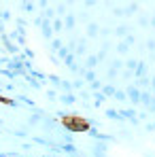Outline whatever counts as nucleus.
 <instances>
[{"mask_svg":"<svg viewBox=\"0 0 155 157\" xmlns=\"http://www.w3.org/2000/svg\"><path fill=\"white\" fill-rule=\"evenodd\" d=\"M117 70H113V68H108V72H106V77H108V81H113V78H117Z\"/></svg>","mask_w":155,"mask_h":157,"instance_id":"5701e85b","label":"nucleus"},{"mask_svg":"<svg viewBox=\"0 0 155 157\" xmlns=\"http://www.w3.org/2000/svg\"><path fill=\"white\" fill-rule=\"evenodd\" d=\"M62 24H64V28H68V30H72V28L77 26V17H75V15H66V17L62 19Z\"/></svg>","mask_w":155,"mask_h":157,"instance_id":"0eeeda50","label":"nucleus"},{"mask_svg":"<svg viewBox=\"0 0 155 157\" xmlns=\"http://www.w3.org/2000/svg\"><path fill=\"white\" fill-rule=\"evenodd\" d=\"M113 94H115V87L113 85H102V89H100V96L102 98H113Z\"/></svg>","mask_w":155,"mask_h":157,"instance_id":"1a4fd4ad","label":"nucleus"},{"mask_svg":"<svg viewBox=\"0 0 155 157\" xmlns=\"http://www.w3.org/2000/svg\"><path fill=\"white\" fill-rule=\"evenodd\" d=\"M115 36H117V38L128 36V28H126V26H117V28H115Z\"/></svg>","mask_w":155,"mask_h":157,"instance_id":"2eb2a0df","label":"nucleus"},{"mask_svg":"<svg viewBox=\"0 0 155 157\" xmlns=\"http://www.w3.org/2000/svg\"><path fill=\"white\" fill-rule=\"evenodd\" d=\"M134 77H136V78L149 77V72H147V64H145V62H138V66L134 68Z\"/></svg>","mask_w":155,"mask_h":157,"instance_id":"7ed1b4c3","label":"nucleus"},{"mask_svg":"<svg viewBox=\"0 0 155 157\" xmlns=\"http://www.w3.org/2000/svg\"><path fill=\"white\" fill-rule=\"evenodd\" d=\"M132 77H134V72H130V70H123V72H121V78H123V81H130Z\"/></svg>","mask_w":155,"mask_h":157,"instance_id":"a878e982","label":"nucleus"},{"mask_svg":"<svg viewBox=\"0 0 155 157\" xmlns=\"http://www.w3.org/2000/svg\"><path fill=\"white\" fill-rule=\"evenodd\" d=\"M62 128L66 132H89V128H91V123L87 121V119H81V117H77V115H68V117H64L62 119Z\"/></svg>","mask_w":155,"mask_h":157,"instance_id":"f257e3e1","label":"nucleus"},{"mask_svg":"<svg viewBox=\"0 0 155 157\" xmlns=\"http://www.w3.org/2000/svg\"><path fill=\"white\" fill-rule=\"evenodd\" d=\"M24 11H34V2H24Z\"/></svg>","mask_w":155,"mask_h":157,"instance_id":"7c9ffc66","label":"nucleus"},{"mask_svg":"<svg viewBox=\"0 0 155 157\" xmlns=\"http://www.w3.org/2000/svg\"><path fill=\"white\" fill-rule=\"evenodd\" d=\"M51 30H53V32H62V30H64V24H62V19H60V17L51 21Z\"/></svg>","mask_w":155,"mask_h":157,"instance_id":"ddd939ff","label":"nucleus"},{"mask_svg":"<svg viewBox=\"0 0 155 157\" xmlns=\"http://www.w3.org/2000/svg\"><path fill=\"white\" fill-rule=\"evenodd\" d=\"M123 43H126V45H134V43H136V38H134V36H132V34H128V36H126V40H123Z\"/></svg>","mask_w":155,"mask_h":157,"instance_id":"bb28decb","label":"nucleus"},{"mask_svg":"<svg viewBox=\"0 0 155 157\" xmlns=\"http://www.w3.org/2000/svg\"><path fill=\"white\" fill-rule=\"evenodd\" d=\"M62 87H64V91H72V83H68V81H62Z\"/></svg>","mask_w":155,"mask_h":157,"instance_id":"cd10ccee","label":"nucleus"},{"mask_svg":"<svg viewBox=\"0 0 155 157\" xmlns=\"http://www.w3.org/2000/svg\"><path fill=\"white\" fill-rule=\"evenodd\" d=\"M106 117H110V119H119V113H117V110H106Z\"/></svg>","mask_w":155,"mask_h":157,"instance_id":"c85d7f7f","label":"nucleus"},{"mask_svg":"<svg viewBox=\"0 0 155 157\" xmlns=\"http://www.w3.org/2000/svg\"><path fill=\"white\" fill-rule=\"evenodd\" d=\"M126 96H128V100H132V104H140V89H136L134 85H130L126 89Z\"/></svg>","mask_w":155,"mask_h":157,"instance_id":"f03ea898","label":"nucleus"},{"mask_svg":"<svg viewBox=\"0 0 155 157\" xmlns=\"http://www.w3.org/2000/svg\"><path fill=\"white\" fill-rule=\"evenodd\" d=\"M72 87H75V89H81V87H83V81H81V78H77V81L72 83Z\"/></svg>","mask_w":155,"mask_h":157,"instance_id":"72a5a7b5","label":"nucleus"},{"mask_svg":"<svg viewBox=\"0 0 155 157\" xmlns=\"http://www.w3.org/2000/svg\"><path fill=\"white\" fill-rule=\"evenodd\" d=\"M151 100H153V96H151L149 91H140V102H142L145 106H149V104H151Z\"/></svg>","mask_w":155,"mask_h":157,"instance_id":"9b49d317","label":"nucleus"},{"mask_svg":"<svg viewBox=\"0 0 155 157\" xmlns=\"http://www.w3.org/2000/svg\"><path fill=\"white\" fill-rule=\"evenodd\" d=\"M113 13H115V17H121V15H126V9H119V6H117Z\"/></svg>","mask_w":155,"mask_h":157,"instance_id":"2f4dec72","label":"nucleus"},{"mask_svg":"<svg viewBox=\"0 0 155 157\" xmlns=\"http://www.w3.org/2000/svg\"><path fill=\"white\" fill-rule=\"evenodd\" d=\"M62 47H64V45H62V40H60V38H55V40H51V49H53V51H60Z\"/></svg>","mask_w":155,"mask_h":157,"instance_id":"a211bd4d","label":"nucleus"},{"mask_svg":"<svg viewBox=\"0 0 155 157\" xmlns=\"http://www.w3.org/2000/svg\"><path fill=\"white\" fill-rule=\"evenodd\" d=\"M151 89H153V91H155V77L151 78Z\"/></svg>","mask_w":155,"mask_h":157,"instance_id":"e433bc0d","label":"nucleus"},{"mask_svg":"<svg viewBox=\"0 0 155 157\" xmlns=\"http://www.w3.org/2000/svg\"><path fill=\"white\" fill-rule=\"evenodd\" d=\"M0 157H9V153H0Z\"/></svg>","mask_w":155,"mask_h":157,"instance_id":"4c0bfd02","label":"nucleus"},{"mask_svg":"<svg viewBox=\"0 0 155 157\" xmlns=\"http://www.w3.org/2000/svg\"><path fill=\"white\" fill-rule=\"evenodd\" d=\"M113 98H115V100H119V102H126V100H128V96H126V91H121V89H115V94H113Z\"/></svg>","mask_w":155,"mask_h":157,"instance_id":"4468645a","label":"nucleus"},{"mask_svg":"<svg viewBox=\"0 0 155 157\" xmlns=\"http://www.w3.org/2000/svg\"><path fill=\"white\" fill-rule=\"evenodd\" d=\"M128 45H126V43H123V40H119V43H117V47H115V51L119 53V55H126V53H128Z\"/></svg>","mask_w":155,"mask_h":157,"instance_id":"f8f14e48","label":"nucleus"},{"mask_svg":"<svg viewBox=\"0 0 155 157\" xmlns=\"http://www.w3.org/2000/svg\"><path fill=\"white\" fill-rule=\"evenodd\" d=\"M149 26H151V28H155V15L151 17V19H149Z\"/></svg>","mask_w":155,"mask_h":157,"instance_id":"c9c22d12","label":"nucleus"},{"mask_svg":"<svg viewBox=\"0 0 155 157\" xmlns=\"http://www.w3.org/2000/svg\"><path fill=\"white\" fill-rule=\"evenodd\" d=\"M47 98H49V100H57V94H55V91H51V89H49V91H47Z\"/></svg>","mask_w":155,"mask_h":157,"instance_id":"473e14b6","label":"nucleus"},{"mask_svg":"<svg viewBox=\"0 0 155 157\" xmlns=\"http://www.w3.org/2000/svg\"><path fill=\"white\" fill-rule=\"evenodd\" d=\"M79 75H83V78H85L87 83L96 81V70H87V68H81V70H79Z\"/></svg>","mask_w":155,"mask_h":157,"instance_id":"423d86ee","label":"nucleus"},{"mask_svg":"<svg viewBox=\"0 0 155 157\" xmlns=\"http://www.w3.org/2000/svg\"><path fill=\"white\" fill-rule=\"evenodd\" d=\"M24 53H26V57H28V59H32V57H34V53H32V49H26Z\"/></svg>","mask_w":155,"mask_h":157,"instance_id":"f704fd0d","label":"nucleus"},{"mask_svg":"<svg viewBox=\"0 0 155 157\" xmlns=\"http://www.w3.org/2000/svg\"><path fill=\"white\" fill-rule=\"evenodd\" d=\"M55 13H57L60 17H66V6H64V4H60V6L55 9Z\"/></svg>","mask_w":155,"mask_h":157,"instance_id":"412c9836","label":"nucleus"},{"mask_svg":"<svg viewBox=\"0 0 155 157\" xmlns=\"http://www.w3.org/2000/svg\"><path fill=\"white\" fill-rule=\"evenodd\" d=\"M138 26H140V28H147V26H149V19H147V17H140V19H138Z\"/></svg>","mask_w":155,"mask_h":157,"instance_id":"c756f323","label":"nucleus"},{"mask_svg":"<svg viewBox=\"0 0 155 157\" xmlns=\"http://www.w3.org/2000/svg\"><path fill=\"white\" fill-rule=\"evenodd\" d=\"M89 87H91V91H100V89H102V83L96 78V81H91V83H89Z\"/></svg>","mask_w":155,"mask_h":157,"instance_id":"f3484780","label":"nucleus"},{"mask_svg":"<svg viewBox=\"0 0 155 157\" xmlns=\"http://www.w3.org/2000/svg\"><path fill=\"white\" fill-rule=\"evenodd\" d=\"M98 34H100V28H98L96 21L87 24V36H89V38H98Z\"/></svg>","mask_w":155,"mask_h":157,"instance_id":"39448f33","label":"nucleus"},{"mask_svg":"<svg viewBox=\"0 0 155 157\" xmlns=\"http://www.w3.org/2000/svg\"><path fill=\"white\" fill-rule=\"evenodd\" d=\"M147 49H149L151 53L155 51V38H149V40H147Z\"/></svg>","mask_w":155,"mask_h":157,"instance_id":"393cba45","label":"nucleus"},{"mask_svg":"<svg viewBox=\"0 0 155 157\" xmlns=\"http://www.w3.org/2000/svg\"><path fill=\"white\" fill-rule=\"evenodd\" d=\"M66 55H70V51H68V49H66V47H62V49H60V51H57V57H62V59H64V57H66Z\"/></svg>","mask_w":155,"mask_h":157,"instance_id":"b1692460","label":"nucleus"},{"mask_svg":"<svg viewBox=\"0 0 155 157\" xmlns=\"http://www.w3.org/2000/svg\"><path fill=\"white\" fill-rule=\"evenodd\" d=\"M96 66H98V59H96V55H87V57H85V68H87V70H94Z\"/></svg>","mask_w":155,"mask_h":157,"instance_id":"9d476101","label":"nucleus"},{"mask_svg":"<svg viewBox=\"0 0 155 157\" xmlns=\"http://www.w3.org/2000/svg\"><path fill=\"white\" fill-rule=\"evenodd\" d=\"M47 78L51 81L53 85H62V78H60V77H55V75H49V77H47Z\"/></svg>","mask_w":155,"mask_h":157,"instance_id":"4be33fe9","label":"nucleus"},{"mask_svg":"<svg viewBox=\"0 0 155 157\" xmlns=\"http://www.w3.org/2000/svg\"><path fill=\"white\" fill-rule=\"evenodd\" d=\"M60 100H62L64 104H75V102H77V98H75L72 94H66V96H62Z\"/></svg>","mask_w":155,"mask_h":157,"instance_id":"dca6fc26","label":"nucleus"},{"mask_svg":"<svg viewBox=\"0 0 155 157\" xmlns=\"http://www.w3.org/2000/svg\"><path fill=\"white\" fill-rule=\"evenodd\" d=\"M41 32H43V36H45V38H51V36H53L51 21H47V19H43V24H41Z\"/></svg>","mask_w":155,"mask_h":157,"instance_id":"20e7f679","label":"nucleus"},{"mask_svg":"<svg viewBox=\"0 0 155 157\" xmlns=\"http://www.w3.org/2000/svg\"><path fill=\"white\" fill-rule=\"evenodd\" d=\"M75 57H77L75 53H70V55H66V57H64V62H66V66H68V68H70V66L75 64Z\"/></svg>","mask_w":155,"mask_h":157,"instance_id":"6ab92c4d","label":"nucleus"},{"mask_svg":"<svg viewBox=\"0 0 155 157\" xmlns=\"http://www.w3.org/2000/svg\"><path fill=\"white\" fill-rule=\"evenodd\" d=\"M136 89L138 87H145V89H151V78L149 77H142V78H136V85H134Z\"/></svg>","mask_w":155,"mask_h":157,"instance_id":"6e6552de","label":"nucleus"},{"mask_svg":"<svg viewBox=\"0 0 155 157\" xmlns=\"http://www.w3.org/2000/svg\"><path fill=\"white\" fill-rule=\"evenodd\" d=\"M126 66H128L130 72H134V68L138 66V62H136V59H128V62H126Z\"/></svg>","mask_w":155,"mask_h":157,"instance_id":"aec40b11","label":"nucleus"}]
</instances>
